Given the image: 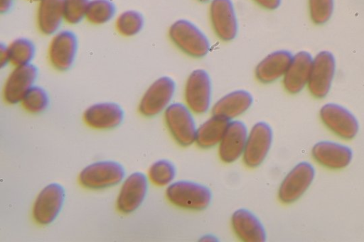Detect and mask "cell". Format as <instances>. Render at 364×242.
Here are the masks:
<instances>
[{
  "label": "cell",
  "mask_w": 364,
  "mask_h": 242,
  "mask_svg": "<svg viewBox=\"0 0 364 242\" xmlns=\"http://www.w3.org/2000/svg\"><path fill=\"white\" fill-rule=\"evenodd\" d=\"M315 176L314 167L308 162L296 165L282 180L278 197L285 204L300 198L311 185Z\"/></svg>",
  "instance_id": "8"
},
{
  "label": "cell",
  "mask_w": 364,
  "mask_h": 242,
  "mask_svg": "<svg viewBox=\"0 0 364 242\" xmlns=\"http://www.w3.org/2000/svg\"><path fill=\"white\" fill-rule=\"evenodd\" d=\"M148 175L153 184L164 187L172 183L176 175V169L171 162L161 159L154 162L150 166Z\"/></svg>",
  "instance_id": "28"
},
{
  "label": "cell",
  "mask_w": 364,
  "mask_h": 242,
  "mask_svg": "<svg viewBox=\"0 0 364 242\" xmlns=\"http://www.w3.org/2000/svg\"><path fill=\"white\" fill-rule=\"evenodd\" d=\"M168 200L178 207L190 210H203L210 203L212 194L205 185L180 180L171 183L166 190Z\"/></svg>",
  "instance_id": "2"
},
{
  "label": "cell",
  "mask_w": 364,
  "mask_h": 242,
  "mask_svg": "<svg viewBox=\"0 0 364 242\" xmlns=\"http://www.w3.org/2000/svg\"><path fill=\"white\" fill-rule=\"evenodd\" d=\"M211 92V80L208 72L202 69L193 70L185 85L186 106L195 114L205 113L210 106Z\"/></svg>",
  "instance_id": "6"
},
{
  "label": "cell",
  "mask_w": 364,
  "mask_h": 242,
  "mask_svg": "<svg viewBox=\"0 0 364 242\" xmlns=\"http://www.w3.org/2000/svg\"><path fill=\"white\" fill-rule=\"evenodd\" d=\"M166 126L176 141L188 146L195 142L197 128L190 109L181 103H173L164 111Z\"/></svg>",
  "instance_id": "4"
},
{
  "label": "cell",
  "mask_w": 364,
  "mask_h": 242,
  "mask_svg": "<svg viewBox=\"0 0 364 242\" xmlns=\"http://www.w3.org/2000/svg\"><path fill=\"white\" fill-rule=\"evenodd\" d=\"M252 102V96L247 91L235 90L218 99L213 106L212 114L231 121L245 113Z\"/></svg>",
  "instance_id": "22"
},
{
  "label": "cell",
  "mask_w": 364,
  "mask_h": 242,
  "mask_svg": "<svg viewBox=\"0 0 364 242\" xmlns=\"http://www.w3.org/2000/svg\"><path fill=\"white\" fill-rule=\"evenodd\" d=\"M13 0H0V11L1 13L10 10L12 6Z\"/></svg>",
  "instance_id": "34"
},
{
  "label": "cell",
  "mask_w": 364,
  "mask_h": 242,
  "mask_svg": "<svg viewBox=\"0 0 364 242\" xmlns=\"http://www.w3.org/2000/svg\"><path fill=\"white\" fill-rule=\"evenodd\" d=\"M255 3L259 5L261 7L268 9L274 10L277 9L280 4L282 0H253Z\"/></svg>",
  "instance_id": "32"
},
{
  "label": "cell",
  "mask_w": 364,
  "mask_h": 242,
  "mask_svg": "<svg viewBox=\"0 0 364 242\" xmlns=\"http://www.w3.org/2000/svg\"><path fill=\"white\" fill-rule=\"evenodd\" d=\"M311 153L318 163L333 170L346 167L353 157L352 150L349 147L332 141H321L316 143Z\"/></svg>",
  "instance_id": "18"
},
{
  "label": "cell",
  "mask_w": 364,
  "mask_h": 242,
  "mask_svg": "<svg viewBox=\"0 0 364 242\" xmlns=\"http://www.w3.org/2000/svg\"><path fill=\"white\" fill-rule=\"evenodd\" d=\"M313 57L306 51H300L293 55L291 63L283 76V85L291 94L300 92L307 85Z\"/></svg>",
  "instance_id": "19"
},
{
  "label": "cell",
  "mask_w": 364,
  "mask_h": 242,
  "mask_svg": "<svg viewBox=\"0 0 364 242\" xmlns=\"http://www.w3.org/2000/svg\"><path fill=\"white\" fill-rule=\"evenodd\" d=\"M124 117L122 108L114 102H99L87 107L83 113V120L90 127L107 130L117 127Z\"/></svg>",
  "instance_id": "16"
},
{
  "label": "cell",
  "mask_w": 364,
  "mask_h": 242,
  "mask_svg": "<svg viewBox=\"0 0 364 242\" xmlns=\"http://www.w3.org/2000/svg\"><path fill=\"white\" fill-rule=\"evenodd\" d=\"M116 13V6L112 0H90L85 18L95 25L110 21Z\"/></svg>",
  "instance_id": "26"
},
{
  "label": "cell",
  "mask_w": 364,
  "mask_h": 242,
  "mask_svg": "<svg viewBox=\"0 0 364 242\" xmlns=\"http://www.w3.org/2000/svg\"><path fill=\"white\" fill-rule=\"evenodd\" d=\"M38 2L36 13L38 30L45 35H54L65 20L64 0H41Z\"/></svg>",
  "instance_id": "23"
},
{
  "label": "cell",
  "mask_w": 364,
  "mask_h": 242,
  "mask_svg": "<svg viewBox=\"0 0 364 242\" xmlns=\"http://www.w3.org/2000/svg\"><path fill=\"white\" fill-rule=\"evenodd\" d=\"M333 8L334 0H309L311 18L318 25L324 24L330 19Z\"/></svg>",
  "instance_id": "30"
},
{
  "label": "cell",
  "mask_w": 364,
  "mask_h": 242,
  "mask_svg": "<svg viewBox=\"0 0 364 242\" xmlns=\"http://www.w3.org/2000/svg\"><path fill=\"white\" fill-rule=\"evenodd\" d=\"M201 2H207V1H211V0H198Z\"/></svg>",
  "instance_id": "36"
},
{
  "label": "cell",
  "mask_w": 364,
  "mask_h": 242,
  "mask_svg": "<svg viewBox=\"0 0 364 242\" xmlns=\"http://www.w3.org/2000/svg\"><path fill=\"white\" fill-rule=\"evenodd\" d=\"M9 63L7 45L1 43L0 45V64L1 67Z\"/></svg>",
  "instance_id": "33"
},
{
  "label": "cell",
  "mask_w": 364,
  "mask_h": 242,
  "mask_svg": "<svg viewBox=\"0 0 364 242\" xmlns=\"http://www.w3.org/2000/svg\"><path fill=\"white\" fill-rule=\"evenodd\" d=\"M77 47V38L73 31H58L53 36L48 47V56L50 63L58 70H68L74 63Z\"/></svg>",
  "instance_id": "12"
},
{
  "label": "cell",
  "mask_w": 364,
  "mask_h": 242,
  "mask_svg": "<svg viewBox=\"0 0 364 242\" xmlns=\"http://www.w3.org/2000/svg\"><path fill=\"white\" fill-rule=\"evenodd\" d=\"M210 18L217 36L223 40L234 39L237 33V21L231 0H211Z\"/></svg>",
  "instance_id": "15"
},
{
  "label": "cell",
  "mask_w": 364,
  "mask_h": 242,
  "mask_svg": "<svg viewBox=\"0 0 364 242\" xmlns=\"http://www.w3.org/2000/svg\"><path fill=\"white\" fill-rule=\"evenodd\" d=\"M144 23L143 15L138 11L130 9L122 11L118 15L115 27L122 35L131 37L138 34L142 30Z\"/></svg>",
  "instance_id": "27"
},
{
  "label": "cell",
  "mask_w": 364,
  "mask_h": 242,
  "mask_svg": "<svg viewBox=\"0 0 364 242\" xmlns=\"http://www.w3.org/2000/svg\"><path fill=\"white\" fill-rule=\"evenodd\" d=\"M230 121L213 115L196 131L195 142L202 148H210L219 144Z\"/></svg>",
  "instance_id": "24"
},
{
  "label": "cell",
  "mask_w": 364,
  "mask_h": 242,
  "mask_svg": "<svg viewBox=\"0 0 364 242\" xmlns=\"http://www.w3.org/2000/svg\"><path fill=\"white\" fill-rule=\"evenodd\" d=\"M336 71V60L327 50L319 52L314 58L307 84L310 93L316 98L325 97L330 91Z\"/></svg>",
  "instance_id": "9"
},
{
  "label": "cell",
  "mask_w": 364,
  "mask_h": 242,
  "mask_svg": "<svg viewBox=\"0 0 364 242\" xmlns=\"http://www.w3.org/2000/svg\"><path fill=\"white\" fill-rule=\"evenodd\" d=\"M65 199L62 185L53 182L46 186L38 194L33 207L32 215L40 225L52 223L58 216Z\"/></svg>",
  "instance_id": "7"
},
{
  "label": "cell",
  "mask_w": 364,
  "mask_h": 242,
  "mask_svg": "<svg viewBox=\"0 0 364 242\" xmlns=\"http://www.w3.org/2000/svg\"><path fill=\"white\" fill-rule=\"evenodd\" d=\"M90 0H64L65 21L70 24H77L86 16Z\"/></svg>",
  "instance_id": "31"
},
{
  "label": "cell",
  "mask_w": 364,
  "mask_h": 242,
  "mask_svg": "<svg viewBox=\"0 0 364 242\" xmlns=\"http://www.w3.org/2000/svg\"><path fill=\"white\" fill-rule=\"evenodd\" d=\"M9 63L14 67L30 64L35 56L34 43L26 38H18L7 45Z\"/></svg>",
  "instance_id": "25"
},
{
  "label": "cell",
  "mask_w": 364,
  "mask_h": 242,
  "mask_svg": "<svg viewBox=\"0 0 364 242\" xmlns=\"http://www.w3.org/2000/svg\"><path fill=\"white\" fill-rule=\"evenodd\" d=\"M49 101L47 92L40 86L33 85L26 94L21 103L28 112L39 114L48 108Z\"/></svg>",
  "instance_id": "29"
},
{
  "label": "cell",
  "mask_w": 364,
  "mask_h": 242,
  "mask_svg": "<svg viewBox=\"0 0 364 242\" xmlns=\"http://www.w3.org/2000/svg\"><path fill=\"white\" fill-rule=\"evenodd\" d=\"M148 190L146 176L140 172L129 175L123 182L119 189L116 206L122 214H129L136 210L143 202Z\"/></svg>",
  "instance_id": "14"
},
{
  "label": "cell",
  "mask_w": 364,
  "mask_h": 242,
  "mask_svg": "<svg viewBox=\"0 0 364 242\" xmlns=\"http://www.w3.org/2000/svg\"><path fill=\"white\" fill-rule=\"evenodd\" d=\"M37 77L38 68L31 63L14 67L4 85V100L9 104L21 102L26 94L34 85Z\"/></svg>",
  "instance_id": "13"
},
{
  "label": "cell",
  "mask_w": 364,
  "mask_h": 242,
  "mask_svg": "<svg viewBox=\"0 0 364 242\" xmlns=\"http://www.w3.org/2000/svg\"><path fill=\"white\" fill-rule=\"evenodd\" d=\"M231 224L237 236L245 242H263L266 233L258 218L245 209L236 210L232 215Z\"/></svg>",
  "instance_id": "20"
},
{
  "label": "cell",
  "mask_w": 364,
  "mask_h": 242,
  "mask_svg": "<svg viewBox=\"0 0 364 242\" xmlns=\"http://www.w3.org/2000/svg\"><path fill=\"white\" fill-rule=\"evenodd\" d=\"M272 138V130L266 122H257L252 127L242 154L247 166L255 167L264 161L270 149Z\"/></svg>",
  "instance_id": "11"
},
{
  "label": "cell",
  "mask_w": 364,
  "mask_h": 242,
  "mask_svg": "<svg viewBox=\"0 0 364 242\" xmlns=\"http://www.w3.org/2000/svg\"><path fill=\"white\" fill-rule=\"evenodd\" d=\"M176 84L169 77L164 76L155 80L143 94L139 111L144 116L158 115L168 107L174 94Z\"/></svg>",
  "instance_id": "5"
},
{
  "label": "cell",
  "mask_w": 364,
  "mask_h": 242,
  "mask_svg": "<svg viewBox=\"0 0 364 242\" xmlns=\"http://www.w3.org/2000/svg\"><path fill=\"white\" fill-rule=\"evenodd\" d=\"M293 55L288 50L274 51L263 58L255 68L256 78L262 83H271L283 77Z\"/></svg>",
  "instance_id": "21"
},
{
  "label": "cell",
  "mask_w": 364,
  "mask_h": 242,
  "mask_svg": "<svg viewBox=\"0 0 364 242\" xmlns=\"http://www.w3.org/2000/svg\"><path fill=\"white\" fill-rule=\"evenodd\" d=\"M319 115L323 124L341 138L350 140L358 133L359 126L356 118L339 104L328 103L323 105Z\"/></svg>",
  "instance_id": "10"
},
{
  "label": "cell",
  "mask_w": 364,
  "mask_h": 242,
  "mask_svg": "<svg viewBox=\"0 0 364 242\" xmlns=\"http://www.w3.org/2000/svg\"><path fill=\"white\" fill-rule=\"evenodd\" d=\"M214 237L213 236H210V235H208V236H205V237L203 238L202 241H214Z\"/></svg>",
  "instance_id": "35"
},
{
  "label": "cell",
  "mask_w": 364,
  "mask_h": 242,
  "mask_svg": "<svg viewBox=\"0 0 364 242\" xmlns=\"http://www.w3.org/2000/svg\"><path fill=\"white\" fill-rule=\"evenodd\" d=\"M125 176L124 167L113 160L93 163L84 167L79 174L80 184L87 189H102L120 183Z\"/></svg>",
  "instance_id": "3"
},
{
  "label": "cell",
  "mask_w": 364,
  "mask_h": 242,
  "mask_svg": "<svg viewBox=\"0 0 364 242\" xmlns=\"http://www.w3.org/2000/svg\"><path fill=\"white\" fill-rule=\"evenodd\" d=\"M248 136L245 124L238 120L230 121L219 143L218 154L222 161L233 163L242 154Z\"/></svg>",
  "instance_id": "17"
},
{
  "label": "cell",
  "mask_w": 364,
  "mask_h": 242,
  "mask_svg": "<svg viewBox=\"0 0 364 242\" xmlns=\"http://www.w3.org/2000/svg\"><path fill=\"white\" fill-rule=\"evenodd\" d=\"M168 35L180 50L191 57H204L210 50V45L206 35L188 20L175 21L169 28Z\"/></svg>",
  "instance_id": "1"
},
{
  "label": "cell",
  "mask_w": 364,
  "mask_h": 242,
  "mask_svg": "<svg viewBox=\"0 0 364 242\" xmlns=\"http://www.w3.org/2000/svg\"><path fill=\"white\" fill-rule=\"evenodd\" d=\"M30 1H40L41 0H30Z\"/></svg>",
  "instance_id": "37"
}]
</instances>
